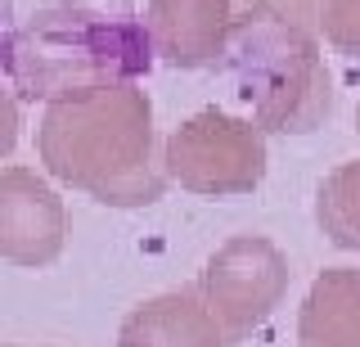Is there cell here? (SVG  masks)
I'll return each instance as SVG.
<instances>
[{
  "mask_svg": "<svg viewBox=\"0 0 360 347\" xmlns=\"http://www.w3.org/2000/svg\"><path fill=\"white\" fill-rule=\"evenodd\" d=\"M162 167L180 189L198 198L252 194L266 176V131L221 108H202L167 136Z\"/></svg>",
  "mask_w": 360,
  "mask_h": 347,
  "instance_id": "277c9868",
  "label": "cell"
},
{
  "mask_svg": "<svg viewBox=\"0 0 360 347\" xmlns=\"http://www.w3.org/2000/svg\"><path fill=\"white\" fill-rule=\"evenodd\" d=\"M288 279H292V266L275 239H266V234H234L207 257L198 289L212 302V311H217L225 339L239 343L257 324L270 320V311L288 294Z\"/></svg>",
  "mask_w": 360,
  "mask_h": 347,
  "instance_id": "5b68a950",
  "label": "cell"
},
{
  "mask_svg": "<svg viewBox=\"0 0 360 347\" xmlns=\"http://www.w3.org/2000/svg\"><path fill=\"white\" fill-rule=\"evenodd\" d=\"M68 239V212L63 198L27 167L0 172V257L9 266H41L59 262Z\"/></svg>",
  "mask_w": 360,
  "mask_h": 347,
  "instance_id": "8992f818",
  "label": "cell"
},
{
  "mask_svg": "<svg viewBox=\"0 0 360 347\" xmlns=\"http://www.w3.org/2000/svg\"><path fill=\"white\" fill-rule=\"evenodd\" d=\"M234 23V0H149L144 27L158 59L172 68H207L225 63Z\"/></svg>",
  "mask_w": 360,
  "mask_h": 347,
  "instance_id": "52a82bcc",
  "label": "cell"
},
{
  "mask_svg": "<svg viewBox=\"0 0 360 347\" xmlns=\"http://www.w3.org/2000/svg\"><path fill=\"white\" fill-rule=\"evenodd\" d=\"M158 59L149 27L135 14H104L90 5H41L9 18L0 41V68L18 99H68L99 86L140 82Z\"/></svg>",
  "mask_w": 360,
  "mask_h": 347,
  "instance_id": "7a4b0ae2",
  "label": "cell"
},
{
  "mask_svg": "<svg viewBox=\"0 0 360 347\" xmlns=\"http://www.w3.org/2000/svg\"><path fill=\"white\" fill-rule=\"evenodd\" d=\"M320 32L338 54L360 59V0H320Z\"/></svg>",
  "mask_w": 360,
  "mask_h": 347,
  "instance_id": "8fae6325",
  "label": "cell"
},
{
  "mask_svg": "<svg viewBox=\"0 0 360 347\" xmlns=\"http://www.w3.org/2000/svg\"><path fill=\"white\" fill-rule=\"evenodd\" d=\"M356 131H360V104H356Z\"/></svg>",
  "mask_w": 360,
  "mask_h": 347,
  "instance_id": "7c38bea8",
  "label": "cell"
},
{
  "mask_svg": "<svg viewBox=\"0 0 360 347\" xmlns=\"http://www.w3.org/2000/svg\"><path fill=\"white\" fill-rule=\"evenodd\" d=\"M315 221L333 248L360 253V158L333 167L315 189Z\"/></svg>",
  "mask_w": 360,
  "mask_h": 347,
  "instance_id": "30bf717a",
  "label": "cell"
},
{
  "mask_svg": "<svg viewBox=\"0 0 360 347\" xmlns=\"http://www.w3.org/2000/svg\"><path fill=\"white\" fill-rule=\"evenodd\" d=\"M117 347H230L202 289H176L135 307L117 329Z\"/></svg>",
  "mask_w": 360,
  "mask_h": 347,
  "instance_id": "ba28073f",
  "label": "cell"
},
{
  "mask_svg": "<svg viewBox=\"0 0 360 347\" xmlns=\"http://www.w3.org/2000/svg\"><path fill=\"white\" fill-rule=\"evenodd\" d=\"M37 153L54 181L108 208L158 203L172 181L153 158V104L135 82L45 104Z\"/></svg>",
  "mask_w": 360,
  "mask_h": 347,
  "instance_id": "6da1fadb",
  "label": "cell"
},
{
  "mask_svg": "<svg viewBox=\"0 0 360 347\" xmlns=\"http://www.w3.org/2000/svg\"><path fill=\"white\" fill-rule=\"evenodd\" d=\"M297 347H360V271L329 266L315 275L297 316Z\"/></svg>",
  "mask_w": 360,
  "mask_h": 347,
  "instance_id": "9c48e42d",
  "label": "cell"
},
{
  "mask_svg": "<svg viewBox=\"0 0 360 347\" xmlns=\"http://www.w3.org/2000/svg\"><path fill=\"white\" fill-rule=\"evenodd\" d=\"M320 0H252L234 14L225 68L252 122L275 136H307L333 113Z\"/></svg>",
  "mask_w": 360,
  "mask_h": 347,
  "instance_id": "3957f363",
  "label": "cell"
}]
</instances>
